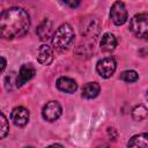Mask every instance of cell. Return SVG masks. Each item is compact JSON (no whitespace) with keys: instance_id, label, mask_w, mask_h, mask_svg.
Segmentation results:
<instances>
[{"instance_id":"14","label":"cell","mask_w":148,"mask_h":148,"mask_svg":"<svg viewBox=\"0 0 148 148\" xmlns=\"http://www.w3.org/2000/svg\"><path fill=\"white\" fill-rule=\"evenodd\" d=\"M128 147H148V133H141L132 136L127 142Z\"/></svg>"},{"instance_id":"3","label":"cell","mask_w":148,"mask_h":148,"mask_svg":"<svg viewBox=\"0 0 148 148\" xmlns=\"http://www.w3.org/2000/svg\"><path fill=\"white\" fill-rule=\"evenodd\" d=\"M130 30L141 39H148V13L134 15L130 21Z\"/></svg>"},{"instance_id":"15","label":"cell","mask_w":148,"mask_h":148,"mask_svg":"<svg viewBox=\"0 0 148 148\" xmlns=\"http://www.w3.org/2000/svg\"><path fill=\"white\" fill-rule=\"evenodd\" d=\"M148 117V110L145 105L140 104V105H136L133 108L132 110V118L136 121H141V120H145L146 118Z\"/></svg>"},{"instance_id":"8","label":"cell","mask_w":148,"mask_h":148,"mask_svg":"<svg viewBox=\"0 0 148 148\" xmlns=\"http://www.w3.org/2000/svg\"><path fill=\"white\" fill-rule=\"evenodd\" d=\"M10 119L16 126H24L29 121V111L23 106H16L10 113Z\"/></svg>"},{"instance_id":"13","label":"cell","mask_w":148,"mask_h":148,"mask_svg":"<svg viewBox=\"0 0 148 148\" xmlns=\"http://www.w3.org/2000/svg\"><path fill=\"white\" fill-rule=\"evenodd\" d=\"M101 87L97 82H88L83 88H82V97L91 99L95 98L99 94Z\"/></svg>"},{"instance_id":"19","label":"cell","mask_w":148,"mask_h":148,"mask_svg":"<svg viewBox=\"0 0 148 148\" xmlns=\"http://www.w3.org/2000/svg\"><path fill=\"white\" fill-rule=\"evenodd\" d=\"M5 67H6V59L3 57H1V72L5 71Z\"/></svg>"},{"instance_id":"7","label":"cell","mask_w":148,"mask_h":148,"mask_svg":"<svg viewBox=\"0 0 148 148\" xmlns=\"http://www.w3.org/2000/svg\"><path fill=\"white\" fill-rule=\"evenodd\" d=\"M36 74V69L31 64H24L21 66L20 71H18V75L16 76L15 83L16 87H22L23 84H25L29 80H31Z\"/></svg>"},{"instance_id":"11","label":"cell","mask_w":148,"mask_h":148,"mask_svg":"<svg viewBox=\"0 0 148 148\" xmlns=\"http://www.w3.org/2000/svg\"><path fill=\"white\" fill-rule=\"evenodd\" d=\"M99 46H101V50L103 52H111L116 49L117 46V38L111 32H106L102 36V39H101V43H99Z\"/></svg>"},{"instance_id":"16","label":"cell","mask_w":148,"mask_h":148,"mask_svg":"<svg viewBox=\"0 0 148 148\" xmlns=\"http://www.w3.org/2000/svg\"><path fill=\"white\" fill-rule=\"evenodd\" d=\"M120 79L125 82H128V83H132V82H135L138 81L139 79V75L133 69H128V71H124L121 74H120Z\"/></svg>"},{"instance_id":"9","label":"cell","mask_w":148,"mask_h":148,"mask_svg":"<svg viewBox=\"0 0 148 148\" xmlns=\"http://www.w3.org/2000/svg\"><path fill=\"white\" fill-rule=\"evenodd\" d=\"M53 50L51 46H49L47 44H43L39 46L37 52V60L39 64L47 66L53 61Z\"/></svg>"},{"instance_id":"10","label":"cell","mask_w":148,"mask_h":148,"mask_svg":"<svg viewBox=\"0 0 148 148\" xmlns=\"http://www.w3.org/2000/svg\"><path fill=\"white\" fill-rule=\"evenodd\" d=\"M56 86L60 91H64V92H67V94H73L77 89V83L73 79L67 77V76L59 77L56 82Z\"/></svg>"},{"instance_id":"20","label":"cell","mask_w":148,"mask_h":148,"mask_svg":"<svg viewBox=\"0 0 148 148\" xmlns=\"http://www.w3.org/2000/svg\"><path fill=\"white\" fill-rule=\"evenodd\" d=\"M146 97H147V99H148V90H147V94H146Z\"/></svg>"},{"instance_id":"1","label":"cell","mask_w":148,"mask_h":148,"mask_svg":"<svg viewBox=\"0 0 148 148\" xmlns=\"http://www.w3.org/2000/svg\"><path fill=\"white\" fill-rule=\"evenodd\" d=\"M30 27L29 14L20 7H12L1 13L0 34L5 39H14L24 36Z\"/></svg>"},{"instance_id":"4","label":"cell","mask_w":148,"mask_h":148,"mask_svg":"<svg viewBox=\"0 0 148 148\" xmlns=\"http://www.w3.org/2000/svg\"><path fill=\"white\" fill-rule=\"evenodd\" d=\"M110 18L116 25H121L127 21L128 14H127L126 6L123 1L113 2L110 9Z\"/></svg>"},{"instance_id":"5","label":"cell","mask_w":148,"mask_h":148,"mask_svg":"<svg viewBox=\"0 0 148 148\" xmlns=\"http://www.w3.org/2000/svg\"><path fill=\"white\" fill-rule=\"evenodd\" d=\"M116 68H117V62H116L114 58H112V57L103 58V59L98 60V62L96 65V71H97L98 75L104 79L110 77L114 73Z\"/></svg>"},{"instance_id":"12","label":"cell","mask_w":148,"mask_h":148,"mask_svg":"<svg viewBox=\"0 0 148 148\" xmlns=\"http://www.w3.org/2000/svg\"><path fill=\"white\" fill-rule=\"evenodd\" d=\"M36 32H37L38 37H39L42 40H47L50 37H52V36H53V34H52L53 30H52V23H51V21H49L47 18H45V20L38 25Z\"/></svg>"},{"instance_id":"6","label":"cell","mask_w":148,"mask_h":148,"mask_svg":"<svg viewBox=\"0 0 148 148\" xmlns=\"http://www.w3.org/2000/svg\"><path fill=\"white\" fill-rule=\"evenodd\" d=\"M62 113V108L61 105L57 102V101H50L47 102L44 108H43V111H42V116L45 120L52 123V121H56Z\"/></svg>"},{"instance_id":"2","label":"cell","mask_w":148,"mask_h":148,"mask_svg":"<svg viewBox=\"0 0 148 148\" xmlns=\"http://www.w3.org/2000/svg\"><path fill=\"white\" fill-rule=\"evenodd\" d=\"M75 32L71 24L62 23L57 28L52 36V46L58 51H66L74 42Z\"/></svg>"},{"instance_id":"18","label":"cell","mask_w":148,"mask_h":148,"mask_svg":"<svg viewBox=\"0 0 148 148\" xmlns=\"http://www.w3.org/2000/svg\"><path fill=\"white\" fill-rule=\"evenodd\" d=\"M67 6H69V7H72V8H75V7H77L79 5H80V2H81V0H62Z\"/></svg>"},{"instance_id":"17","label":"cell","mask_w":148,"mask_h":148,"mask_svg":"<svg viewBox=\"0 0 148 148\" xmlns=\"http://www.w3.org/2000/svg\"><path fill=\"white\" fill-rule=\"evenodd\" d=\"M9 132V124L8 120L6 118V116L3 114V112H1V127H0V138L3 139Z\"/></svg>"}]
</instances>
